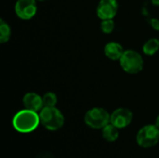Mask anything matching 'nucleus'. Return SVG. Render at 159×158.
Segmentation results:
<instances>
[{
  "label": "nucleus",
  "mask_w": 159,
  "mask_h": 158,
  "mask_svg": "<svg viewBox=\"0 0 159 158\" xmlns=\"http://www.w3.org/2000/svg\"><path fill=\"white\" fill-rule=\"evenodd\" d=\"M133 119V114L129 109L127 108H117L116 109L110 116V123L116 128L125 129L130 125Z\"/></svg>",
  "instance_id": "obj_7"
},
{
  "label": "nucleus",
  "mask_w": 159,
  "mask_h": 158,
  "mask_svg": "<svg viewBox=\"0 0 159 158\" xmlns=\"http://www.w3.org/2000/svg\"><path fill=\"white\" fill-rule=\"evenodd\" d=\"M118 11L116 0H101L97 6V16L102 20H111L116 17Z\"/></svg>",
  "instance_id": "obj_8"
},
{
  "label": "nucleus",
  "mask_w": 159,
  "mask_h": 158,
  "mask_svg": "<svg viewBox=\"0 0 159 158\" xmlns=\"http://www.w3.org/2000/svg\"><path fill=\"white\" fill-rule=\"evenodd\" d=\"M11 35L10 26L3 20H0V43H6L9 40Z\"/></svg>",
  "instance_id": "obj_13"
},
{
  "label": "nucleus",
  "mask_w": 159,
  "mask_h": 158,
  "mask_svg": "<svg viewBox=\"0 0 159 158\" xmlns=\"http://www.w3.org/2000/svg\"><path fill=\"white\" fill-rule=\"evenodd\" d=\"M136 142L143 148H151L159 142V129L156 125L143 127L136 135Z\"/></svg>",
  "instance_id": "obj_5"
},
{
  "label": "nucleus",
  "mask_w": 159,
  "mask_h": 158,
  "mask_svg": "<svg viewBox=\"0 0 159 158\" xmlns=\"http://www.w3.org/2000/svg\"><path fill=\"white\" fill-rule=\"evenodd\" d=\"M44 107H55L57 104V96L54 92H47L42 97Z\"/></svg>",
  "instance_id": "obj_14"
},
{
  "label": "nucleus",
  "mask_w": 159,
  "mask_h": 158,
  "mask_svg": "<svg viewBox=\"0 0 159 158\" xmlns=\"http://www.w3.org/2000/svg\"><path fill=\"white\" fill-rule=\"evenodd\" d=\"M150 24H151V26L155 29V30H157V31H159V20L158 19H156V18H153V19H151L150 20Z\"/></svg>",
  "instance_id": "obj_16"
},
{
  "label": "nucleus",
  "mask_w": 159,
  "mask_h": 158,
  "mask_svg": "<svg viewBox=\"0 0 159 158\" xmlns=\"http://www.w3.org/2000/svg\"><path fill=\"white\" fill-rule=\"evenodd\" d=\"M121 68L128 74H135L143 69V59L142 55L132 49L125 50L119 60Z\"/></svg>",
  "instance_id": "obj_3"
},
{
  "label": "nucleus",
  "mask_w": 159,
  "mask_h": 158,
  "mask_svg": "<svg viewBox=\"0 0 159 158\" xmlns=\"http://www.w3.org/2000/svg\"><path fill=\"white\" fill-rule=\"evenodd\" d=\"M36 158H53V156L48 153H42L40 155H38Z\"/></svg>",
  "instance_id": "obj_17"
},
{
  "label": "nucleus",
  "mask_w": 159,
  "mask_h": 158,
  "mask_svg": "<svg viewBox=\"0 0 159 158\" xmlns=\"http://www.w3.org/2000/svg\"><path fill=\"white\" fill-rule=\"evenodd\" d=\"M154 6H159V0H151Z\"/></svg>",
  "instance_id": "obj_18"
},
{
  "label": "nucleus",
  "mask_w": 159,
  "mask_h": 158,
  "mask_svg": "<svg viewBox=\"0 0 159 158\" xmlns=\"http://www.w3.org/2000/svg\"><path fill=\"white\" fill-rule=\"evenodd\" d=\"M40 124L39 114L34 111L23 109L19 111L12 119L15 130L20 133H30L37 129Z\"/></svg>",
  "instance_id": "obj_1"
},
{
  "label": "nucleus",
  "mask_w": 159,
  "mask_h": 158,
  "mask_svg": "<svg viewBox=\"0 0 159 158\" xmlns=\"http://www.w3.org/2000/svg\"><path fill=\"white\" fill-rule=\"evenodd\" d=\"M101 30L104 34H111L115 30V21L111 20H102L101 22Z\"/></svg>",
  "instance_id": "obj_15"
},
{
  "label": "nucleus",
  "mask_w": 159,
  "mask_h": 158,
  "mask_svg": "<svg viewBox=\"0 0 159 158\" xmlns=\"http://www.w3.org/2000/svg\"><path fill=\"white\" fill-rule=\"evenodd\" d=\"M124 48L121 46V44L117 42H109L104 47V54L105 56L112 60V61H117L120 60L124 53Z\"/></svg>",
  "instance_id": "obj_10"
},
{
  "label": "nucleus",
  "mask_w": 159,
  "mask_h": 158,
  "mask_svg": "<svg viewBox=\"0 0 159 158\" xmlns=\"http://www.w3.org/2000/svg\"><path fill=\"white\" fill-rule=\"evenodd\" d=\"M102 136L105 141L109 142H114L119 137V129L109 123L103 129H102Z\"/></svg>",
  "instance_id": "obj_11"
},
{
  "label": "nucleus",
  "mask_w": 159,
  "mask_h": 158,
  "mask_svg": "<svg viewBox=\"0 0 159 158\" xmlns=\"http://www.w3.org/2000/svg\"><path fill=\"white\" fill-rule=\"evenodd\" d=\"M36 1H46V0H36Z\"/></svg>",
  "instance_id": "obj_20"
},
{
  "label": "nucleus",
  "mask_w": 159,
  "mask_h": 158,
  "mask_svg": "<svg viewBox=\"0 0 159 158\" xmlns=\"http://www.w3.org/2000/svg\"><path fill=\"white\" fill-rule=\"evenodd\" d=\"M157 128L159 129V115H157V119H156V124H155Z\"/></svg>",
  "instance_id": "obj_19"
},
{
  "label": "nucleus",
  "mask_w": 159,
  "mask_h": 158,
  "mask_svg": "<svg viewBox=\"0 0 159 158\" xmlns=\"http://www.w3.org/2000/svg\"><path fill=\"white\" fill-rule=\"evenodd\" d=\"M36 12V0H18L15 4V13L21 20H31Z\"/></svg>",
  "instance_id": "obj_6"
},
{
  "label": "nucleus",
  "mask_w": 159,
  "mask_h": 158,
  "mask_svg": "<svg viewBox=\"0 0 159 158\" xmlns=\"http://www.w3.org/2000/svg\"><path fill=\"white\" fill-rule=\"evenodd\" d=\"M110 116L111 115L105 109L94 107L86 113L84 120L88 127L94 129H102L110 123Z\"/></svg>",
  "instance_id": "obj_4"
},
{
  "label": "nucleus",
  "mask_w": 159,
  "mask_h": 158,
  "mask_svg": "<svg viewBox=\"0 0 159 158\" xmlns=\"http://www.w3.org/2000/svg\"><path fill=\"white\" fill-rule=\"evenodd\" d=\"M22 103L25 109L34 112H40L44 107L42 97L35 92L26 93L22 98Z\"/></svg>",
  "instance_id": "obj_9"
},
{
  "label": "nucleus",
  "mask_w": 159,
  "mask_h": 158,
  "mask_svg": "<svg viewBox=\"0 0 159 158\" xmlns=\"http://www.w3.org/2000/svg\"><path fill=\"white\" fill-rule=\"evenodd\" d=\"M159 50V40L157 38H151L147 40L143 47V51L145 55L148 56H153L155 55Z\"/></svg>",
  "instance_id": "obj_12"
},
{
  "label": "nucleus",
  "mask_w": 159,
  "mask_h": 158,
  "mask_svg": "<svg viewBox=\"0 0 159 158\" xmlns=\"http://www.w3.org/2000/svg\"><path fill=\"white\" fill-rule=\"evenodd\" d=\"M40 124L50 131H56L64 125V116L56 107H43L39 113Z\"/></svg>",
  "instance_id": "obj_2"
}]
</instances>
